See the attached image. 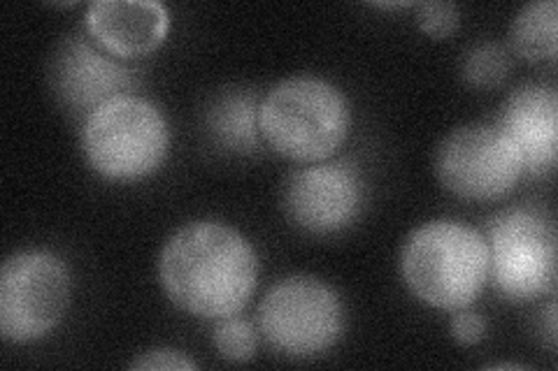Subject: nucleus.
Segmentation results:
<instances>
[{"label":"nucleus","mask_w":558,"mask_h":371,"mask_svg":"<svg viewBox=\"0 0 558 371\" xmlns=\"http://www.w3.org/2000/svg\"><path fill=\"white\" fill-rule=\"evenodd\" d=\"M159 281L178 309L221 321L250 305L258 284V258L233 225L194 221L166 242Z\"/></svg>","instance_id":"f257e3e1"},{"label":"nucleus","mask_w":558,"mask_h":371,"mask_svg":"<svg viewBox=\"0 0 558 371\" xmlns=\"http://www.w3.org/2000/svg\"><path fill=\"white\" fill-rule=\"evenodd\" d=\"M400 274L418 302L433 309L473 307L488 281L486 239L459 221H428L408 237Z\"/></svg>","instance_id":"f03ea898"},{"label":"nucleus","mask_w":558,"mask_h":371,"mask_svg":"<svg viewBox=\"0 0 558 371\" xmlns=\"http://www.w3.org/2000/svg\"><path fill=\"white\" fill-rule=\"evenodd\" d=\"M260 137L279 156L295 163L333 158L352 128V110L336 84L299 75L279 82L258 110Z\"/></svg>","instance_id":"7ed1b4c3"},{"label":"nucleus","mask_w":558,"mask_h":371,"mask_svg":"<svg viewBox=\"0 0 558 371\" xmlns=\"http://www.w3.org/2000/svg\"><path fill=\"white\" fill-rule=\"evenodd\" d=\"M168 149V121L143 96H117L84 116V158L94 172L110 182L145 180L163 165Z\"/></svg>","instance_id":"20e7f679"},{"label":"nucleus","mask_w":558,"mask_h":371,"mask_svg":"<svg viewBox=\"0 0 558 371\" xmlns=\"http://www.w3.org/2000/svg\"><path fill=\"white\" fill-rule=\"evenodd\" d=\"M488 281L510 302H533L556 288V225L535 207L502 209L486 223Z\"/></svg>","instance_id":"39448f33"},{"label":"nucleus","mask_w":558,"mask_h":371,"mask_svg":"<svg viewBox=\"0 0 558 371\" xmlns=\"http://www.w3.org/2000/svg\"><path fill=\"white\" fill-rule=\"evenodd\" d=\"M347 316L336 288L314 276H287L258 307V327L266 344L291 360L324 356L344 334Z\"/></svg>","instance_id":"423d86ee"},{"label":"nucleus","mask_w":558,"mask_h":371,"mask_svg":"<svg viewBox=\"0 0 558 371\" xmlns=\"http://www.w3.org/2000/svg\"><path fill=\"white\" fill-rule=\"evenodd\" d=\"M70 305L65 262L49 251H20L0 272V334L8 344H31L57 330Z\"/></svg>","instance_id":"0eeeda50"},{"label":"nucleus","mask_w":558,"mask_h":371,"mask_svg":"<svg viewBox=\"0 0 558 371\" xmlns=\"http://www.w3.org/2000/svg\"><path fill=\"white\" fill-rule=\"evenodd\" d=\"M440 184L468 202L508 198L523 176V161L498 123H468L451 131L435 156Z\"/></svg>","instance_id":"6e6552de"},{"label":"nucleus","mask_w":558,"mask_h":371,"mask_svg":"<svg viewBox=\"0 0 558 371\" xmlns=\"http://www.w3.org/2000/svg\"><path fill=\"white\" fill-rule=\"evenodd\" d=\"M365 205L363 174L352 161H322L293 170L282 188L287 219L310 235L352 227Z\"/></svg>","instance_id":"1a4fd4ad"},{"label":"nucleus","mask_w":558,"mask_h":371,"mask_svg":"<svg viewBox=\"0 0 558 371\" xmlns=\"http://www.w3.org/2000/svg\"><path fill=\"white\" fill-rule=\"evenodd\" d=\"M49 79L65 108L84 116H89L102 102L133 94L140 86L135 70L121 65L82 35H70L57 47Z\"/></svg>","instance_id":"9d476101"},{"label":"nucleus","mask_w":558,"mask_h":371,"mask_svg":"<svg viewBox=\"0 0 558 371\" xmlns=\"http://www.w3.org/2000/svg\"><path fill=\"white\" fill-rule=\"evenodd\" d=\"M500 131L517 147L523 174L545 176L556 168L558 149V94L551 84L529 82L505 100L500 116Z\"/></svg>","instance_id":"9b49d317"},{"label":"nucleus","mask_w":558,"mask_h":371,"mask_svg":"<svg viewBox=\"0 0 558 371\" xmlns=\"http://www.w3.org/2000/svg\"><path fill=\"white\" fill-rule=\"evenodd\" d=\"M170 12L156 0H98L86 10V33L114 59H140L168 38Z\"/></svg>","instance_id":"f8f14e48"},{"label":"nucleus","mask_w":558,"mask_h":371,"mask_svg":"<svg viewBox=\"0 0 558 371\" xmlns=\"http://www.w3.org/2000/svg\"><path fill=\"white\" fill-rule=\"evenodd\" d=\"M258 98L252 91H235L219 96L205 114V126L213 135L217 147L247 156L254 153L260 145L258 126Z\"/></svg>","instance_id":"ddd939ff"},{"label":"nucleus","mask_w":558,"mask_h":371,"mask_svg":"<svg viewBox=\"0 0 558 371\" xmlns=\"http://www.w3.org/2000/svg\"><path fill=\"white\" fill-rule=\"evenodd\" d=\"M512 49L531 63L556 61L558 54V5L556 0H535L521 8L510 30Z\"/></svg>","instance_id":"4468645a"},{"label":"nucleus","mask_w":558,"mask_h":371,"mask_svg":"<svg viewBox=\"0 0 558 371\" xmlns=\"http://www.w3.org/2000/svg\"><path fill=\"white\" fill-rule=\"evenodd\" d=\"M512 70L510 51L500 42H482L463 59V79L475 88H496Z\"/></svg>","instance_id":"2eb2a0df"},{"label":"nucleus","mask_w":558,"mask_h":371,"mask_svg":"<svg viewBox=\"0 0 558 371\" xmlns=\"http://www.w3.org/2000/svg\"><path fill=\"white\" fill-rule=\"evenodd\" d=\"M215 348L219 356L231 362H250L256 356V330L250 321L238 316L221 318L215 325Z\"/></svg>","instance_id":"dca6fc26"},{"label":"nucleus","mask_w":558,"mask_h":371,"mask_svg":"<svg viewBox=\"0 0 558 371\" xmlns=\"http://www.w3.org/2000/svg\"><path fill=\"white\" fill-rule=\"evenodd\" d=\"M416 22H418V28H422L428 38L447 40L457 33L461 14L453 3H447V0H435V3L418 5Z\"/></svg>","instance_id":"f3484780"},{"label":"nucleus","mask_w":558,"mask_h":371,"mask_svg":"<svg viewBox=\"0 0 558 371\" xmlns=\"http://www.w3.org/2000/svg\"><path fill=\"white\" fill-rule=\"evenodd\" d=\"M131 369H135V371H194V369H198V364L182 350L151 348V350L140 353V356L131 362Z\"/></svg>","instance_id":"a211bd4d"},{"label":"nucleus","mask_w":558,"mask_h":371,"mask_svg":"<svg viewBox=\"0 0 558 371\" xmlns=\"http://www.w3.org/2000/svg\"><path fill=\"white\" fill-rule=\"evenodd\" d=\"M451 321H449V332L451 337L457 344L461 346H475L480 342H484L486 337V321L482 318V313L473 311L470 307L459 309V311H451Z\"/></svg>","instance_id":"6ab92c4d"},{"label":"nucleus","mask_w":558,"mask_h":371,"mask_svg":"<svg viewBox=\"0 0 558 371\" xmlns=\"http://www.w3.org/2000/svg\"><path fill=\"white\" fill-rule=\"evenodd\" d=\"M543 321H545V339L551 348H556V305L554 302H549Z\"/></svg>","instance_id":"aec40b11"},{"label":"nucleus","mask_w":558,"mask_h":371,"mask_svg":"<svg viewBox=\"0 0 558 371\" xmlns=\"http://www.w3.org/2000/svg\"><path fill=\"white\" fill-rule=\"evenodd\" d=\"M492 369H521L519 364H492Z\"/></svg>","instance_id":"412c9836"}]
</instances>
